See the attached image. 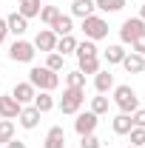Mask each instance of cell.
Here are the masks:
<instances>
[{"label": "cell", "instance_id": "74e56055", "mask_svg": "<svg viewBox=\"0 0 145 148\" xmlns=\"http://www.w3.org/2000/svg\"><path fill=\"white\" fill-rule=\"evenodd\" d=\"M128 148H134V145H128Z\"/></svg>", "mask_w": 145, "mask_h": 148}, {"label": "cell", "instance_id": "6da1fadb", "mask_svg": "<svg viewBox=\"0 0 145 148\" xmlns=\"http://www.w3.org/2000/svg\"><path fill=\"white\" fill-rule=\"evenodd\" d=\"M29 83L34 86L37 91H54L60 86V74H54L46 66H31L29 69Z\"/></svg>", "mask_w": 145, "mask_h": 148}, {"label": "cell", "instance_id": "8d00e7d4", "mask_svg": "<svg viewBox=\"0 0 145 148\" xmlns=\"http://www.w3.org/2000/svg\"><path fill=\"white\" fill-rule=\"evenodd\" d=\"M137 17H140V20L145 23V6H140V14H137Z\"/></svg>", "mask_w": 145, "mask_h": 148}, {"label": "cell", "instance_id": "f1b7e54d", "mask_svg": "<svg viewBox=\"0 0 145 148\" xmlns=\"http://www.w3.org/2000/svg\"><path fill=\"white\" fill-rule=\"evenodd\" d=\"M74 54L77 57H91V54H100V51H97V43L94 40H83V43H77Z\"/></svg>", "mask_w": 145, "mask_h": 148}, {"label": "cell", "instance_id": "d590c367", "mask_svg": "<svg viewBox=\"0 0 145 148\" xmlns=\"http://www.w3.org/2000/svg\"><path fill=\"white\" fill-rule=\"evenodd\" d=\"M3 148H26V143L14 137V140H9V143H6V145H3Z\"/></svg>", "mask_w": 145, "mask_h": 148}, {"label": "cell", "instance_id": "484cf974", "mask_svg": "<svg viewBox=\"0 0 145 148\" xmlns=\"http://www.w3.org/2000/svg\"><path fill=\"white\" fill-rule=\"evenodd\" d=\"M66 88H85V74L80 71V69L68 71L66 74Z\"/></svg>", "mask_w": 145, "mask_h": 148}, {"label": "cell", "instance_id": "8992f818", "mask_svg": "<svg viewBox=\"0 0 145 148\" xmlns=\"http://www.w3.org/2000/svg\"><path fill=\"white\" fill-rule=\"evenodd\" d=\"M34 54H37V49L29 40H23V37H17V40L9 46V60H14V63H31Z\"/></svg>", "mask_w": 145, "mask_h": 148}, {"label": "cell", "instance_id": "f546056e", "mask_svg": "<svg viewBox=\"0 0 145 148\" xmlns=\"http://www.w3.org/2000/svg\"><path fill=\"white\" fill-rule=\"evenodd\" d=\"M57 14H60V9H57V6H43L37 17H40V23H46V26H51V23L57 20Z\"/></svg>", "mask_w": 145, "mask_h": 148}, {"label": "cell", "instance_id": "277c9868", "mask_svg": "<svg viewBox=\"0 0 145 148\" xmlns=\"http://www.w3.org/2000/svg\"><path fill=\"white\" fill-rule=\"evenodd\" d=\"M83 34H85V40H105L108 37V20L100 17V14H91V17L83 20Z\"/></svg>", "mask_w": 145, "mask_h": 148}, {"label": "cell", "instance_id": "836d02e7", "mask_svg": "<svg viewBox=\"0 0 145 148\" xmlns=\"http://www.w3.org/2000/svg\"><path fill=\"white\" fill-rule=\"evenodd\" d=\"M131 49H134L137 54H142V57H145V34H142V37H137V40L131 43Z\"/></svg>", "mask_w": 145, "mask_h": 148}, {"label": "cell", "instance_id": "ffe728a7", "mask_svg": "<svg viewBox=\"0 0 145 148\" xmlns=\"http://www.w3.org/2000/svg\"><path fill=\"white\" fill-rule=\"evenodd\" d=\"M111 128H114V134H117V137H125L128 131L134 128V123H131V114H122V111H120V114L111 120Z\"/></svg>", "mask_w": 145, "mask_h": 148}, {"label": "cell", "instance_id": "5b68a950", "mask_svg": "<svg viewBox=\"0 0 145 148\" xmlns=\"http://www.w3.org/2000/svg\"><path fill=\"white\" fill-rule=\"evenodd\" d=\"M142 34H145V23L140 17L122 20V26H120V43H122V46H131L137 37H142Z\"/></svg>", "mask_w": 145, "mask_h": 148}, {"label": "cell", "instance_id": "2e32d148", "mask_svg": "<svg viewBox=\"0 0 145 148\" xmlns=\"http://www.w3.org/2000/svg\"><path fill=\"white\" fill-rule=\"evenodd\" d=\"M49 29H51L57 37L71 34V32H74V17H71V14H63V12H60V14H57V20L51 23V26H49Z\"/></svg>", "mask_w": 145, "mask_h": 148}, {"label": "cell", "instance_id": "603a6c76", "mask_svg": "<svg viewBox=\"0 0 145 148\" xmlns=\"http://www.w3.org/2000/svg\"><path fill=\"white\" fill-rule=\"evenodd\" d=\"M74 49H77V40H74V34H63V37H57V54H74Z\"/></svg>", "mask_w": 145, "mask_h": 148}, {"label": "cell", "instance_id": "7402d4cb", "mask_svg": "<svg viewBox=\"0 0 145 148\" xmlns=\"http://www.w3.org/2000/svg\"><path fill=\"white\" fill-rule=\"evenodd\" d=\"M40 9H43V0H20V3H17V12H20L26 20L37 17V14H40Z\"/></svg>", "mask_w": 145, "mask_h": 148}, {"label": "cell", "instance_id": "7a4b0ae2", "mask_svg": "<svg viewBox=\"0 0 145 148\" xmlns=\"http://www.w3.org/2000/svg\"><path fill=\"white\" fill-rule=\"evenodd\" d=\"M114 106L122 111V114H134L140 108V97L131 86H114Z\"/></svg>", "mask_w": 145, "mask_h": 148}, {"label": "cell", "instance_id": "44dd1931", "mask_svg": "<svg viewBox=\"0 0 145 148\" xmlns=\"http://www.w3.org/2000/svg\"><path fill=\"white\" fill-rule=\"evenodd\" d=\"M77 63H80L77 69L85 74V77H88V74H97L100 69H103V63H100V54H91V57H77Z\"/></svg>", "mask_w": 145, "mask_h": 148}, {"label": "cell", "instance_id": "52a82bcc", "mask_svg": "<svg viewBox=\"0 0 145 148\" xmlns=\"http://www.w3.org/2000/svg\"><path fill=\"white\" fill-rule=\"evenodd\" d=\"M74 117H77V120H74V131H77L80 137H85V134H94V131H97L100 117H97L94 111H77Z\"/></svg>", "mask_w": 145, "mask_h": 148}, {"label": "cell", "instance_id": "d6986e66", "mask_svg": "<svg viewBox=\"0 0 145 148\" xmlns=\"http://www.w3.org/2000/svg\"><path fill=\"white\" fill-rule=\"evenodd\" d=\"M125 54H128V51H125V46H122V43H111L108 49L103 51V60H105L108 66H120Z\"/></svg>", "mask_w": 145, "mask_h": 148}, {"label": "cell", "instance_id": "ac0fdd59", "mask_svg": "<svg viewBox=\"0 0 145 148\" xmlns=\"http://www.w3.org/2000/svg\"><path fill=\"white\" fill-rule=\"evenodd\" d=\"M94 12H97L94 0H71V17H80V20H85V17H91Z\"/></svg>", "mask_w": 145, "mask_h": 148}, {"label": "cell", "instance_id": "4dcf8cb0", "mask_svg": "<svg viewBox=\"0 0 145 148\" xmlns=\"http://www.w3.org/2000/svg\"><path fill=\"white\" fill-rule=\"evenodd\" d=\"M128 137H131V145L134 148H145V128H137L134 125V128L128 131Z\"/></svg>", "mask_w": 145, "mask_h": 148}, {"label": "cell", "instance_id": "ba28073f", "mask_svg": "<svg viewBox=\"0 0 145 148\" xmlns=\"http://www.w3.org/2000/svg\"><path fill=\"white\" fill-rule=\"evenodd\" d=\"M31 46H34L37 51H46V54H49V51H54V49H57V34L51 32V29H40L37 37L31 40Z\"/></svg>", "mask_w": 145, "mask_h": 148}, {"label": "cell", "instance_id": "3957f363", "mask_svg": "<svg viewBox=\"0 0 145 148\" xmlns=\"http://www.w3.org/2000/svg\"><path fill=\"white\" fill-rule=\"evenodd\" d=\"M85 103V88H63V97L57 103V108L63 114H77Z\"/></svg>", "mask_w": 145, "mask_h": 148}, {"label": "cell", "instance_id": "83f0119b", "mask_svg": "<svg viewBox=\"0 0 145 148\" xmlns=\"http://www.w3.org/2000/svg\"><path fill=\"white\" fill-rule=\"evenodd\" d=\"M14 140V120H0V145Z\"/></svg>", "mask_w": 145, "mask_h": 148}, {"label": "cell", "instance_id": "e575fe53", "mask_svg": "<svg viewBox=\"0 0 145 148\" xmlns=\"http://www.w3.org/2000/svg\"><path fill=\"white\" fill-rule=\"evenodd\" d=\"M9 37V26H6V17H0V43H6Z\"/></svg>", "mask_w": 145, "mask_h": 148}, {"label": "cell", "instance_id": "7c38bea8", "mask_svg": "<svg viewBox=\"0 0 145 148\" xmlns=\"http://www.w3.org/2000/svg\"><path fill=\"white\" fill-rule=\"evenodd\" d=\"M6 26H9V34H14V37H23L29 32V20L23 17L20 12H12V14L6 17Z\"/></svg>", "mask_w": 145, "mask_h": 148}, {"label": "cell", "instance_id": "cb8c5ba5", "mask_svg": "<svg viewBox=\"0 0 145 148\" xmlns=\"http://www.w3.org/2000/svg\"><path fill=\"white\" fill-rule=\"evenodd\" d=\"M94 6L100 12H105V14H117V12L125 9V0H94Z\"/></svg>", "mask_w": 145, "mask_h": 148}, {"label": "cell", "instance_id": "d6a6232c", "mask_svg": "<svg viewBox=\"0 0 145 148\" xmlns=\"http://www.w3.org/2000/svg\"><path fill=\"white\" fill-rule=\"evenodd\" d=\"M131 123L137 125V128H145V108H137L131 114Z\"/></svg>", "mask_w": 145, "mask_h": 148}, {"label": "cell", "instance_id": "4316f807", "mask_svg": "<svg viewBox=\"0 0 145 148\" xmlns=\"http://www.w3.org/2000/svg\"><path fill=\"white\" fill-rule=\"evenodd\" d=\"M46 69H51L54 74H60L63 69H66V57L57 54V51H49V57H46Z\"/></svg>", "mask_w": 145, "mask_h": 148}, {"label": "cell", "instance_id": "9a60e30c", "mask_svg": "<svg viewBox=\"0 0 145 148\" xmlns=\"http://www.w3.org/2000/svg\"><path fill=\"white\" fill-rule=\"evenodd\" d=\"M94 88H97V94L114 91V74H111L108 69H100V71L94 74Z\"/></svg>", "mask_w": 145, "mask_h": 148}, {"label": "cell", "instance_id": "1f68e13d", "mask_svg": "<svg viewBox=\"0 0 145 148\" xmlns=\"http://www.w3.org/2000/svg\"><path fill=\"white\" fill-rule=\"evenodd\" d=\"M80 148H103V145H100L97 134H85V137H80Z\"/></svg>", "mask_w": 145, "mask_h": 148}, {"label": "cell", "instance_id": "e0dca14e", "mask_svg": "<svg viewBox=\"0 0 145 148\" xmlns=\"http://www.w3.org/2000/svg\"><path fill=\"white\" fill-rule=\"evenodd\" d=\"M31 106H34L40 114H49V111H54V108H57V100L51 97V91H37Z\"/></svg>", "mask_w": 145, "mask_h": 148}, {"label": "cell", "instance_id": "5bb4252c", "mask_svg": "<svg viewBox=\"0 0 145 148\" xmlns=\"http://www.w3.org/2000/svg\"><path fill=\"white\" fill-rule=\"evenodd\" d=\"M120 66H122L128 74H142V71H145V57L137 54V51H128V54L122 57V63H120Z\"/></svg>", "mask_w": 145, "mask_h": 148}, {"label": "cell", "instance_id": "9c48e42d", "mask_svg": "<svg viewBox=\"0 0 145 148\" xmlns=\"http://www.w3.org/2000/svg\"><path fill=\"white\" fill-rule=\"evenodd\" d=\"M40 111L34 108V106H23L20 108V114H17V123H20V128H26V131H34L37 125H40Z\"/></svg>", "mask_w": 145, "mask_h": 148}, {"label": "cell", "instance_id": "30bf717a", "mask_svg": "<svg viewBox=\"0 0 145 148\" xmlns=\"http://www.w3.org/2000/svg\"><path fill=\"white\" fill-rule=\"evenodd\" d=\"M20 108L23 106H20L12 94H0V120H17Z\"/></svg>", "mask_w": 145, "mask_h": 148}, {"label": "cell", "instance_id": "d4e9b609", "mask_svg": "<svg viewBox=\"0 0 145 148\" xmlns=\"http://www.w3.org/2000/svg\"><path fill=\"white\" fill-rule=\"evenodd\" d=\"M108 97H105V94H97V97H91V108L88 111H94V114H97V117H103V114H108Z\"/></svg>", "mask_w": 145, "mask_h": 148}, {"label": "cell", "instance_id": "8fae6325", "mask_svg": "<svg viewBox=\"0 0 145 148\" xmlns=\"http://www.w3.org/2000/svg\"><path fill=\"white\" fill-rule=\"evenodd\" d=\"M34 94H37V88L29 80H26V83H17V86L12 88V97L17 100L20 106H31V103H34Z\"/></svg>", "mask_w": 145, "mask_h": 148}, {"label": "cell", "instance_id": "4fadbf2b", "mask_svg": "<svg viewBox=\"0 0 145 148\" xmlns=\"http://www.w3.org/2000/svg\"><path fill=\"white\" fill-rule=\"evenodd\" d=\"M43 148H66V131H63V125H51L46 131Z\"/></svg>", "mask_w": 145, "mask_h": 148}]
</instances>
